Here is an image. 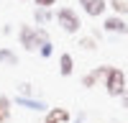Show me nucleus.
<instances>
[{
  "mask_svg": "<svg viewBox=\"0 0 128 123\" xmlns=\"http://www.w3.org/2000/svg\"><path fill=\"white\" fill-rule=\"evenodd\" d=\"M54 23L64 31V34H69V36H77L80 31H82V16H80V10H74L69 5H62L59 10H54Z\"/></svg>",
  "mask_w": 128,
  "mask_h": 123,
  "instance_id": "obj_1",
  "label": "nucleus"
},
{
  "mask_svg": "<svg viewBox=\"0 0 128 123\" xmlns=\"http://www.w3.org/2000/svg\"><path fill=\"white\" fill-rule=\"evenodd\" d=\"M102 87L108 92V98H123V92L128 90L126 72L120 67H110L108 64V72H105V77H102Z\"/></svg>",
  "mask_w": 128,
  "mask_h": 123,
  "instance_id": "obj_2",
  "label": "nucleus"
},
{
  "mask_svg": "<svg viewBox=\"0 0 128 123\" xmlns=\"http://www.w3.org/2000/svg\"><path fill=\"white\" fill-rule=\"evenodd\" d=\"M18 41H20V46H23L26 51H38V46H41L38 28L31 26V23H20V28H18Z\"/></svg>",
  "mask_w": 128,
  "mask_h": 123,
  "instance_id": "obj_3",
  "label": "nucleus"
},
{
  "mask_svg": "<svg viewBox=\"0 0 128 123\" xmlns=\"http://www.w3.org/2000/svg\"><path fill=\"white\" fill-rule=\"evenodd\" d=\"M100 31H102V34H108V36H128V20L120 18V16L108 13V16L102 18Z\"/></svg>",
  "mask_w": 128,
  "mask_h": 123,
  "instance_id": "obj_4",
  "label": "nucleus"
},
{
  "mask_svg": "<svg viewBox=\"0 0 128 123\" xmlns=\"http://www.w3.org/2000/svg\"><path fill=\"white\" fill-rule=\"evenodd\" d=\"M77 5L87 18H105L108 16V0H77Z\"/></svg>",
  "mask_w": 128,
  "mask_h": 123,
  "instance_id": "obj_5",
  "label": "nucleus"
},
{
  "mask_svg": "<svg viewBox=\"0 0 128 123\" xmlns=\"http://www.w3.org/2000/svg\"><path fill=\"white\" fill-rule=\"evenodd\" d=\"M105 72H108V64H100V67H95V69H90V72H84L82 74V87L84 90H92V87H98L100 82H102V77H105Z\"/></svg>",
  "mask_w": 128,
  "mask_h": 123,
  "instance_id": "obj_6",
  "label": "nucleus"
},
{
  "mask_svg": "<svg viewBox=\"0 0 128 123\" xmlns=\"http://www.w3.org/2000/svg\"><path fill=\"white\" fill-rule=\"evenodd\" d=\"M13 102L20 105V108H26V110H31V113H46L49 110V105H46L44 98H20V95H16Z\"/></svg>",
  "mask_w": 128,
  "mask_h": 123,
  "instance_id": "obj_7",
  "label": "nucleus"
},
{
  "mask_svg": "<svg viewBox=\"0 0 128 123\" xmlns=\"http://www.w3.org/2000/svg\"><path fill=\"white\" fill-rule=\"evenodd\" d=\"M41 123H72V110L67 108H49Z\"/></svg>",
  "mask_w": 128,
  "mask_h": 123,
  "instance_id": "obj_8",
  "label": "nucleus"
},
{
  "mask_svg": "<svg viewBox=\"0 0 128 123\" xmlns=\"http://www.w3.org/2000/svg\"><path fill=\"white\" fill-rule=\"evenodd\" d=\"M72 72H74V56H72V51H62V54H59V74L62 77H72Z\"/></svg>",
  "mask_w": 128,
  "mask_h": 123,
  "instance_id": "obj_9",
  "label": "nucleus"
},
{
  "mask_svg": "<svg viewBox=\"0 0 128 123\" xmlns=\"http://www.w3.org/2000/svg\"><path fill=\"white\" fill-rule=\"evenodd\" d=\"M54 10H49V8H34V23L41 26V28H46L51 20H54Z\"/></svg>",
  "mask_w": 128,
  "mask_h": 123,
  "instance_id": "obj_10",
  "label": "nucleus"
},
{
  "mask_svg": "<svg viewBox=\"0 0 128 123\" xmlns=\"http://www.w3.org/2000/svg\"><path fill=\"white\" fill-rule=\"evenodd\" d=\"M0 64L5 67H18V54L10 46H0Z\"/></svg>",
  "mask_w": 128,
  "mask_h": 123,
  "instance_id": "obj_11",
  "label": "nucleus"
},
{
  "mask_svg": "<svg viewBox=\"0 0 128 123\" xmlns=\"http://www.w3.org/2000/svg\"><path fill=\"white\" fill-rule=\"evenodd\" d=\"M77 46H80L82 51H95V49H98V46H100V41H98V38H95L92 34H82V36L77 38Z\"/></svg>",
  "mask_w": 128,
  "mask_h": 123,
  "instance_id": "obj_12",
  "label": "nucleus"
},
{
  "mask_svg": "<svg viewBox=\"0 0 128 123\" xmlns=\"http://www.w3.org/2000/svg\"><path fill=\"white\" fill-rule=\"evenodd\" d=\"M108 8L113 10V16H120V18L128 16V0H108Z\"/></svg>",
  "mask_w": 128,
  "mask_h": 123,
  "instance_id": "obj_13",
  "label": "nucleus"
},
{
  "mask_svg": "<svg viewBox=\"0 0 128 123\" xmlns=\"http://www.w3.org/2000/svg\"><path fill=\"white\" fill-rule=\"evenodd\" d=\"M16 95H20V98H41V92L31 85V82H18V92Z\"/></svg>",
  "mask_w": 128,
  "mask_h": 123,
  "instance_id": "obj_14",
  "label": "nucleus"
},
{
  "mask_svg": "<svg viewBox=\"0 0 128 123\" xmlns=\"http://www.w3.org/2000/svg\"><path fill=\"white\" fill-rule=\"evenodd\" d=\"M36 54H38L41 59H51V54H54V41H46V44H41Z\"/></svg>",
  "mask_w": 128,
  "mask_h": 123,
  "instance_id": "obj_15",
  "label": "nucleus"
},
{
  "mask_svg": "<svg viewBox=\"0 0 128 123\" xmlns=\"http://www.w3.org/2000/svg\"><path fill=\"white\" fill-rule=\"evenodd\" d=\"M56 3H59V0H34V8H49V10H54Z\"/></svg>",
  "mask_w": 128,
  "mask_h": 123,
  "instance_id": "obj_16",
  "label": "nucleus"
},
{
  "mask_svg": "<svg viewBox=\"0 0 128 123\" xmlns=\"http://www.w3.org/2000/svg\"><path fill=\"white\" fill-rule=\"evenodd\" d=\"M72 123H87V113H84V110L74 113V116H72Z\"/></svg>",
  "mask_w": 128,
  "mask_h": 123,
  "instance_id": "obj_17",
  "label": "nucleus"
},
{
  "mask_svg": "<svg viewBox=\"0 0 128 123\" xmlns=\"http://www.w3.org/2000/svg\"><path fill=\"white\" fill-rule=\"evenodd\" d=\"M8 118H10V113H8V110H5V108H0V123H5V120H8Z\"/></svg>",
  "mask_w": 128,
  "mask_h": 123,
  "instance_id": "obj_18",
  "label": "nucleus"
},
{
  "mask_svg": "<svg viewBox=\"0 0 128 123\" xmlns=\"http://www.w3.org/2000/svg\"><path fill=\"white\" fill-rule=\"evenodd\" d=\"M90 34H92V36H95V38H98V41H100V38H102V31H100V28H92V31H90Z\"/></svg>",
  "mask_w": 128,
  "mask_h": 123,
  "instance_id": "obj_19",
  "label": "nucleus"
},
{
  "mask_svg": "<svg viewBox=\"0 0 128 123\" xmlns=\"http://www.w3.org/2000/svg\"><path fill=\"white\" fill-rule=\"evenodd\" d=\"M120 102H123V108H126V110H128V90H126V92H123V98H120Z\"/></svg>",
  "mask_w": 128,
  "mask_h": 123,
  "instance_id": "obj_20",
  "label": "nucleus"
}]
</instances>
